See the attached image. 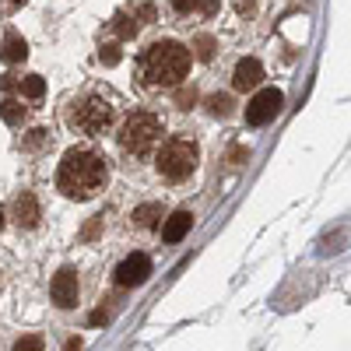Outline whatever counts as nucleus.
<instances>
[{"mask_svg":"<svg viewBox=\"0 0 351 351\" xmlns=\"http://www.w3.org/2000/svg\"><path fill=\"white\" fill-rule=\"evenodd\" d=\"M109 183V165L99 152L88 148H71L56 169V190L71 200H92L106 190Z\"/></svg>","mask_w":351,"mask_h":351,"instance_id":"f257e3e1","label":"nucleus"},{"mask_svg":"<svg viewBox=\"0 0 351 351\" xmlns=\"http://www.w3.org/2000/svg\"><path fill=\"white\" fill-rule=\"evenodd\" d=\"M190 64H193V56H190V49L183 43L162 39V43H152L148 49L141 53L137 77H141V84H148V88H176V84H183V77L190 74Z\"/></svg>","mask_w":351,"mask_h":351,"instance_id":"f03ea898","label":"nucleus"},{"mask_svg":"<svg viewBox=\"0 0 351 351\" xmlns=\"http://www.w3.org/2000/svg\"><path fill=\"white\" fill-rule=\"evenodd\" d=\"M162 134H165V127H162L158 116L148 112V109H141V112H130L127 120H123V127H120V134H116V141H120V148H123L127 155L144 158V155L155 152V144L162 141Z\"/></svg>","mask_w":351,"mask_h":351,"instance_id":"7ed1b4c3","label":"nucleus"},{"mask_svg":"<svg viewBox=\"0 0 351 351\" xmlns=\"http://www.w3.org/2000/svg\"><path fill=\"white\" fill-rule=\"evenodd\" d=\"M116 120V106L99 95H81L67 106V127L77 134H106Z\"/></svg>","mask_w":351,"mask_h":351,"instance_id":"20e7f679","label":"nucleus"},{"mask_svg":"<svg viewBox=\"0 0 351 351\" xmlns=\"http://www.w3.org/2000/svg\"><path fill=\"white\" fill-rule=\"evenodd\" d=\"M197 158H200V152H197V144L190 137H172V141H165L158 148L155 169H158V176H165L169 183H183L186 176L197 169Z\"/></svg>","mask_w":351,"mask_h":351,"instance_id":"39448f33","label":"nucleus"},{"mask_svg":"<svg viewBox=\"0 0 351 351\" xmlns=\"http://www.w3.org/2000/svg\"><path fill=\"white\" fill-rule=\"evenodd\" d=\"M281 106H285L281 88H260V92L250 99V106H246V123L250 127H267L281 112Z\"/></svg>","mask_w":351,"mask_h":351,"instance_id":"423d86ee","label":"nucleus"},{"mask_svg":"<svg viewBox=\"0 0 351 351\" xmlns=\"http://www.w3.org/2000/svg\"><path fill=\"white\" fill-rule=\"evenodd\" d=\"M152 278V260L144 256V253H130L120 260V267L112 271V281L120 285V288H137Z\"/></svg>","mask_w":351,"mask_h":351,"instance_id":"0eeeda50","label":"nucleus"},{"mask_svg":"<svg viewBox=\"0 0 351 351\" xmlns=\"http://www.w3.org/2000/svg\"><path fill=\"white\" fill-rule=\"evenodd\" d=\"M49 291H53V302L60 306V309H74V306H77V299H81V281H77V271H74V267L56 271V278H53Z\"/></svg>","mask_w":351,"mask_h":351,"instance_id":"6e6552de","label":"nucleus"},{"mask_svg":"<svg viewBox=\"0 0 351 351\" xmlns=\"http://www.w3.org/2000/svg\"><path fill=\"white\" fill-rule=\"evenodd\" d=\"M11 215H14V225L18 228H36L39 218H43V208L32 190H18L14 200H11Z\"/></svg>","mask_w":351,"mask_h":351,"instance_id":"1a4fd4ad","label":"nucleus"},{"mask_svg":"<svg viewBox=\"0 0 351 351\" xmlns=\"http://www.w3.org/2000/svg\"><path fill=\"white\" fill-rule=\"evenodd\" d=\"M260 81H263V67H260V60L246 56V60L236 64V74H232V84H236V92H253Z\"/></svg>","mask_w":351,"mask_h":351,"instance_id":"9d476101","label":"nucleus"},{"mask_svg":"<svg viewBox=\"0 0 351 351\" xmlns=\"http://www.w3.org/2000/svg\"><path fill=\"white\" fill-rule=\"evenodd\" d=\"M190 225H193V215H190V211H176V215H169L165 225H162V239H165V243H180L186 232H190Z\"/></svg>","mask_w":351,"mask_h":351,"instance_id":"9b49d317","label":"nucleus"},{"mask_svg":"<svg viewBox=\"0 0 351 351\" xmlns=\"http://www.w3.org/2000/svg\"><path fill=\"white\" fill-rule=\"evenodd\" d=\"M25 56H28V43L18 32L4 36V43H0V60H4V64H21Z\"/></svg>","mask_w":351,"mask_h":351,"instance_id":"f8f14e48","label":"nucleus"},{"mask_svg":"<svg viewBox=\"0 0 351 351\" xmlns=\"http://www.w3.org/2000/svg\"><path fill=\"white\" fill-rule=\"evenodd\" d=\"M172 8L180 14H215L218 0H172Z\"/></svg>","mask_w":351,"mask_h":351,"instance_id":"ddd939ff","label":"nucleus"},{"mask_svg":"<svg viewBox=\"0 0 351 351\" xmlns=\"http://www.w3.org/2000/svg\"><path fill=\"white\" fill-rule=\"evenodd\" d=\"M137 228H155L158 218H162V204H141V208L130 215Z\"/></svg>","mask_w":351,"mask_h":351,"instance_id":"4468645a","label":"nucleus"},{"mask_svg":"<svg viewBox=\"0 0 351 351\" xmlns=\"http://www.w3.org/2000/svg\"><path fill=\"white\" fill-rule=\"evenodd\" d=\"M109 32L112 36H120V39H134L137 36V18H130V14H112V21H109Z\"/></svg>","mask_w":351,"mask_h":351,"instance_id":"2eb2a0df","label":"nucleus"},{"mask_svg":"<svg viewBox=\"0 0 351 351\" xmlns=\"http://www.w3.org/2000/svg\"><path fill=\"white\" fill-rule=\"evenodd\" d=\"M0 116H4V123L18 127V123L25 120V106H21L18 99H4V102H0Z\"/></svg>","mask_w":351,"mask_h":351,"instance_id":"dca6fc26","label":"nucleus"},{"mask_svg":"<svg viewBox=\"0 0 351 351\" xmlns=\"http://www.w3.org/2000/svg\"><path fill=\"white\" fill-rule=\"evenodd\" d=\"M43 92H46V81H43L39 74H28V77L21 81V95H25V99H43Z\"/></svg>","mask_w":351,"mask_h":351,"instance_id":"f3484780","label":"nucleus"},{"mask_svg":"<svg viewBox=\"0 0 351 351\" xmlns=\"http://www.w3.org/2000/svg\"><path fill=\"white\" fill-rule=\"evenodd\" d=\"M11 351H46V341L39 337V334H25V337H18L14 341V348Z\"/></svg>","mask_w":351,"mask_h":351,"instance_id":"a211bd4d","label":"nucleus"},{"mask_svg":"<svg viewBox=\"0 0 351 351\" xmlns=\"http://www.w3.org/2000/svg\"><path fill=\"white\" fill-rule=\"evenodd\" d=\"M193 46H197V56H200V60H215V49H218V46H215L211 36H197Z\"/></svg>","mask_w":351,"mask_h":351,"instance_id":"6ab92c4d","label":"nucleus"},{"mask_svg":"<svg viewBox=\"0 0 351 351\" xmlns=\"http://www.w3.org/2000/svg\"><path fill=\"white\" fill-rule=\"evenodd\" d=\"M208 109L225 120V116H232V99H228V95H211V99H208Z\"/></svg>","mask_w":351,"mask_h":351,"instance_id":"aec40b11","label":"nucleus"},{"mask_svg":"<svg viewBox=\"0 0 351 351\" xmlns=\"http://www.w3.org/2000/svg\"><path fill=\"white\" fill-rule=\"evenodd\" d=\"M99 64H106V67H116V64H120V46H116V43H106V46L99 49Z\"/></svg>","mask_w":351,"mask_h":351,"instance_id":"412c9836","label":"nucleus"},{"mask_svg":"<svg viewBox=\"0 0 351 351\" xmlns=\"http://www.w3.org/2000/svg\"><path fill=\"white\" fill-rule=\"evenodd\" d=\"M43 141H46V130H28V137H25V148L32 152V148H39Z\"/></svg>","mask_w":351,"mask_h":351,"instance_id":"4be33fe9","label":"nucleus"},{"mask_svg":"<svg viewBox=\"0 0 351 351\" xmlns=\"http://www.w3.org/2000/svg\"><path fill=\"white\" fill-rule=\"evenodd\" d=\"M246 158H250V148H243V144H236V148L228 152V162H232V165H239V162H246Z\"/></svg>","mask_w":351,"mask_h":351,"instance_id":"5701e85b","label":"nucleus"},{"mask_svg":"<svg viewBox=\"0 0 351 351\" xmlns=\"http://www.w3.org/2000/svg\"><path fill=\"white\" fill-rule=\"evenodd\" d=\"M99 228H102V218H92V221H88V228H84V239H95Z\"/></svg>","mask_w":351,"mask_h":351,"instance_id":"b1692460","label":"nucleus"},{"mask_svg":"<svg viewBox=\"0 0 351 351\" xmlns=\"http://www.w3.org/2000/svg\"><path fill=\"white\" fill-rule=\"evenodd\" d=\"M193 99H197V95H193V88H190V92H180V109H190Z\"/></svg>","mask_w":351,"mask_h":351,"instance_id":"393cba45","label":"nucleus"},{"mask_svg":"<svg viewBox=\"0 0 351 351\" xmlns=\"http://www.w3.org/2000/svg\"><path fill=\"white\" fill-rule=\"evenodd\" d=\"M239 11H253V0H239Z\"/></svg>","mask_w":351,"mask_h":351,"instance_id":"a878e982","label":"nucleus"},{"mask_svg":"<svg viewBox=\"0 0 351 351\" xmlns=\"http://www.w3.org/2000/svg\"><path fill=\"white\" fill-rule=\"evenodd\" d=\"M4 4H25V0H4Z\"/></svg>","mask_w":351,"mask_h":351,"instance_id":"bb28decb","label":"nucleus"},{"mask_svg":"<svg viewBox=\"0 0 351 351\" xmlns=\"http://www.w3.org/2000/svg\"><path fill=\"white\" fill-rule=\"evenodd\" d=\"M0 228H4V208H0Z\"/></svg>","mask_w":351,"mask_h":351,"instance_id":"cd10ccee","label":"nucleus"}]
</instances>
